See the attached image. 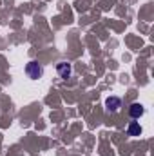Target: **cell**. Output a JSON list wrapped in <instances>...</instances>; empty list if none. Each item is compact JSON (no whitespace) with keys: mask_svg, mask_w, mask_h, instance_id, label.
Wrapping results in <instances>:
<instances>
[{"mask_svg":"<svg viewBox=\"0 0 154 156\" xmlns=\"http://www.w3.org/2000/svg\"><path fill=\"white\" fill-rule=\"evenodd\" d=\"M26 75L31 78V80H40V78L44 76V67H42V64L37 62V60L27 62V66H26Z\"/></svg>","mask_w":154,"mask_h":156,"instance_id":"cell-1","label":"cell"},{"mask_svg":"<svg viewBox=\"0 0 154 156\" xmlns=\"http://www.w3.org/2000/svg\"><path fill=\"white\" fill-rule=\"evenodd\" d=\"M105 109L109 113H118L121 109V98L120 96H109L105 100Z\"/></svg>","mask_w":154,"mask_h":156,"instance_id":"cell-2","label":"cell"},{"mask_svg":"<svg viewBox=\"0 0 154 156\" xmlns=\"http://www.w3.org/2000/svg\"><path fill=\"white\" fill-rule=\"evenodd\" d=\"M56 73L60 78H69L73 73V66L69 62H58L56 64Z\"/></svg>","mask_w":154,"mask_h":156,"instance_id":"cell-3","label":"cell"},{"mask_svg":"<svg viewBox=\"0 0 154 156\" xmlns=\"http://www.w3.org/2000/svg\"><path fill=\"white\" fill-rule=\"evenodd\" d=\"M129 115H131L132 120H138V118H142L145 115V107H143L142 104L134 102V104H131V107H129Z\"/></svg>","mask_w":154,"mask_h":156,"instance_id":"cell-4","label":"cell"},{"mask_svg":"<svg viewBox=\"0 0 154 156\" xmlns=\"http://www.w3.org/2000/svg\"><path fill=\"white\" fill-rule=\"evenodd\" d=\"M142 133H143V129H142L140 122H131V123L127 125V134H129V136H140Z\"/></svg>","mask_w":154,"mask_h":156,"instance_id":"cell-5","label":"cell"}]
</instances>
